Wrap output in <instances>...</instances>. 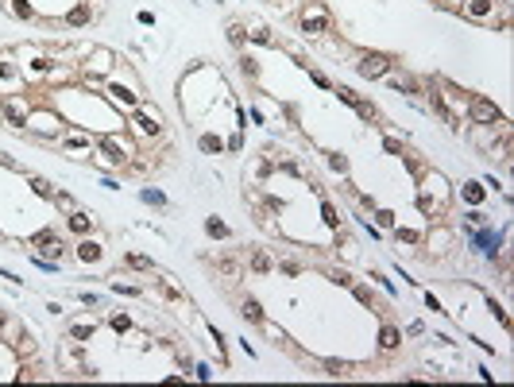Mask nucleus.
I'll use <instances>...</instances> for the list:
<instances>
[{
	"label": "nucleus",
	"mask_w": 514,
	"mask_h": 387,
	"mask_svg": "<svg viewBox=\"0 0 514 387\" xmlns=\"http://www.w3.org/2000/svg\"><path fill=\"white\" fill-rule=\"evenodd\" d=\"M445 8H464V0H441Z\"/></svg>",
	"instance_id": "393cba45"
},
{
	"label": "nucleus",
	"mask_w": 514,
	"mask_h": 387,
	"mask_svg": "<svg viewBox=\"0 0 514 387\" xmlns=\"http://www.w3.org/2000/svg\"><path fill=\"white\" fill-rule=\"evenodd\" d=\"M4 116L12 120V128H23L27 116H31V112H27V101H23V97H8V101H4Z\"/></svg>",
	"instance_id": "20e7f679"
},
{
	"label": "nucleus",
	"mask_w": 514,
	"mask_h": 387,
	"mask_svg": "<svg viewBox=\"0 0 514 387\" xmlns=\"http://www.w3.org/2000/svg\"><path fill=\"white\" fill-rule=\"evenodd\" d=\"M302 31H309V35H325V31H329V12H325V8H309V12H302Z\"/></svg>",
	"instance_id": "7ed1b4c3"
},
{
	"label": "nucleus",
	"mask_w": 514,
	"mask_h": 387,
	"mask_svg": "<svg viewBox=\"0 0 514 387\" xmlns=\"http://www.w3.org/2000/svg\"><path fill=\"white\" fill-rule=\"evenodd\" d=\"M217 267H220V271H224V275H236V271H240V267H236V260H220V264H217Z\"/></svg>",
	"instance_id": "aec40b11"
},
{
	"label": "nucleus",
	"mask_w": 514,
	"mask_h": 387,
	"mask_svg": "<svg viewBox=\"0 0 514 387\" xmlns=\"http://www.w3.org/2000/svg\"><path fill=\"white\" fill-rule=\"evenodd\" d=\"M12 12H16V16H23V20H27V16H31V4H27V0H12Z\"/></svg>",
	"instance_id": "ddd939ff"
},
{
	"label": "nucleus",
	"mask_w": 514,
	"mask_h": 387,
	"mask_svg": "<svg viewBox=\"0 0 514 387\" xmlns=\"http://www.w3.org/2000/svg\"><path fill=\"white\" fill-rule=\"evenodd\" d=\"M78 256H81L85 264H97V260H101V244H97V240H81V244H78Z\"/></svg>",
	"instance_id": "423d86ee"
},
{
	"label": "nucleus",
	"mask_w": 514,
	"mask_h": 387,
	"mask_svg": "<svg viewBox=\"0 0 514 387\" xmlns=\"http://www.w3.org/2000/svg\"><path fill=\"white\" fill-rule=\"evenodd\" d=\"M70 228H74V232H85V228H89V217H85V213H74V217H70Z\"/></svg>",
	"instance_id": "9b49d317"
},
{
	"label": "nucleus",
	"mask_w": 514,
	"mask_h": 387,
	"mask_svg": "<svg viewBox=\"0 0 514 387\" xmlns=\"http://www.w3.org/2000/svg\"><path fill=\"white\" fill-rule=\"evenodd\" d=\"M468 116H472L475 124H503V112L495 109L491 101H483V97H472V101H468Z\"/></svg>",
	"instance_id": "f257e3e1"
},
{
	"label": "nucleus",
	"mask_w": 514,
	"mask_h": 387,
	"mask_svg": "<svg viewBox=\"0 0 514 387\" xmlns=\"http://www.w3.org/2000/svg\"><path fill=\"white\" fill-rule=\"evenodd\" d=\"M244 318H248V322H256V326H263V310H259L256 298H248V302H244Z\"/></svg>",
	"instance_id": "0eeeda50"
},
{
	"label": "nucleus",
	"mask_w": 514,
	"mask_h": 387,
	"mask_svg": "<svg viewBox=\"0 0 514 387\" xmlns=\"http://www.w3.org/2000/svg\"><path fill=\"white\" fill-rule=\"evenodd\" d=\"M31 186H35V194H43V198H54V190H51V182H47V178H31Z\"/></svg>",
	"instance_id": "9d476101"
},
{
	"label": "nucleus",
	"mask_w": 514,
	"mask_h": 387,
	"mask_svg": "<svg viewBox=\"0 0 514 387\" xmlns=\"http://www.w3.org/2000/svg\"><path fill=\"white\" fill-rule=\"evenodd\" d=\"M252 267H256V271H267L271 264H267V256H256V260H252Z\"/></svg>",
	"instance_id": "5701e85b"
},
{
	"label": "nucleus",
	"mask_w": 514,
	"mask_h": 387,
	"mask_svg": "<svg viewBox=\"0 0 514 387\" xmlns=\"http://www.w3.org/2000/svg\"><path fill=\"white\" fill-rule=\"evenodd\" d=\"M464 8H468V16H475V20H487V16L495 12V0H464Z\"/></svg>",
	"instance_id": "39448f33"
},
{
	"label": "nucleus",
	"mask_w": 514,
	"mask_h": 387,
	"mask_svg": "<svg viewBox=\"0 0 514 387\" xmlns=\"http://www.w3.org/2000/svg\"><path fill=\"white\" fill-rule=\"evenodd\" d=\"M70 333H74L78 341H85V337H93V326H74V329H70Z\"/></svg>",
	"instance_id": "a211bd4d"
},
{
	"label": "nucleus",
	"mask_w": 514,
	"mask_h": 387,
	"mask_svg": "<svg viewBox=\"0 0 514 387\" xmlns=\"http://www.w3.org/2000/svg\"><path fill=\"white\" fill-rule=\"evenodd\" d=\"M143 202H155V205H158V202H162V194H158V190H143Z\"/></svg>",
	"instance_id": "4be33fe9"
},
{
	"label": "nucleus",
	"mask_w": 514,
	"mask_h": 387,
	"mask_svg": "<svg viewBox=\"0 0 514 387\" xmlns=\"http://www.w3.org/2000/svg\"><path fill=\"white\" fill-rule=\"evenodd\" d=\"M54 202H58V209H74V198L70 194H54Z\"/></svg>",
	"instance_id": "6ab92c4d"
},
{
	"label": "nucleus",
	"mask_w": 514,
	"mask_h": 387,
	"mask_svg": "<svg viewBox=\"0 0 514 387\" xmlns=\"http://www.w3.org/2000/svg\"><path fill=\"white\" fill-rule=\"evenodd\" d=\"M391 85H395L398 93H402V89H414V81H410V78H391Z\"/></svg>",
	"instance_id": "412c9836"
},
{
	"label": "nucleus",
	"mask_w": 514,
	"mask_h": 387,
	"mask_svg": "<svg viewBox=\"0 0 514 387\" xmlns=\"http://www.w3.org/2000/svg\"><path fill=\"white\" fill-rule=\"evenodd\" d=\"M325 368H329V376H348V372H352V368H348V364H340V360H329Z\"/></svg>",
	"instance_id": "f8f14e48"
},
{
	"label": "nucleus",
	"mask_w": 514,
	"mask_h": 387,
	"mask_svg": "<svg viewBox=\"0 0 514 387\" xmlns=\"http://www.w3.org/2000/svg\"><path fill=\"white\" fill-rule=\"evenodd\" d=\"M333 283H340V286H348L352 279H348V271H333Z\"/></svg>",
	"instance_id": "b1692460"
},
{
	"label": "nucleus",
	"mask_w": 514,
	"mask_h": 387,
	"mask_svg": "<svg viewBox=\"0 0 514 387\" xmlns=\"http://www.w3.org/2000/svg\"><path fill=\"white\" fill-rule=\"evenodd\" d=\"M379 345H383V348H395V345H398V329H395V326H383V333H379Z\"/></svg>",
	"instance_id": "6e6552de"
},
{
	"label": "nucleus",
	"mask_w": 514,
	"mask_h": 387,
	"mask_svg": "<svg viewBox=\"0 0 514 387\" xmlns=\"http://www.w3.org/2000/svg\"><path fill=\"white\" fill-rule=\"evenodd\" d=\"M128 264L139 267V271H151V260H143V256H128Z\"/></svg>",
	"instance_id": "f3484780"
},
{
	"label": "nucleus",
	"mask_w": 514,
	"mask_h": 387,
	"mask_svg": "<svg viewBox=\"0 0 514 387\" xmlns=\"http://www.w3.org/2000/svg\"><path fill=\"white\" fill-rule=\"evenodd\" d=\"M85 20H89V8H85V4H81V8H74V12H70V23H85Z\"/></svg>",
	"instance_id": "4468645a"
},
{
	"label": "nucleus",
	"mask_w": 514,
	"mask_h": 387,
	"mask_svg": "<svg viewBox=\"0 0 514 387\" xmlns=\"http://www.w3.org/2000/svg\"><path fill=\"white\" fill-rule=\"evenodd\" d=\"M205 228H209V236H228V224H224V221H217V217H209Z\"/></svg>",
	"instance_id": "1a4fd4ad"
},
{
	"label": "nucleus",
	"mask_w": 514,
	"mask_h": 387,
	"mask_svg": "<svg viewBox=\"0 0 514 387\" xmlns=\"http://www.w3.org/2000/svg\"><path fill=\"white\" fill-rule=\"evenodd\" d=\"M398 240H402V244H417V240H421V236H417V232H414V228H398Z\"/></svg>",
	"instance_id": "2eb2a0df"
},
{
	"label": "nucleus",
	"mask_w": 514,
	"mask_h": 387,
	"mask_svg": "<svg viewBox=\"0 0 514 387\" xmlns=\"http://www.w3.org/2000/svg\"><path fill=\"white\" fill-rule=\"evenodd\" d=\"M360 74L363 78H387V74H391V58L387 55H363L360 58Z\"/></svg>",
	"instance_id": "f03ea898"
},
{
	"label": "nucleus",
	"mask_w": 514,
	"mask_h": 387,
	"mask_svg": "<svg viewBox=\"0 0 514 387\" xmlns=\"http://www.w3.org/2000/svg\"><path fill=\"white\" fill-rule=\"evenodd\" d=\"M464 194H468V202H483V190H479L475 182H468V190H464Z\"/></svg>",
	"instance_id": "dca6fc26"
}]
</instances>
